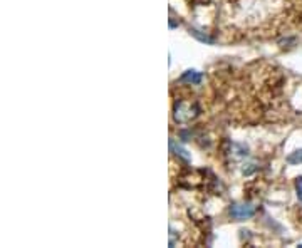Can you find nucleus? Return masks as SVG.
Wrapping results in <instances>:
<instances>
[{
	"label": "nucleus",
	"instance_id": "nucleus-1",
	"mask_svg": "<svg viewBox=\"0 0 302 248\" xmlns=\"http://www.w3.org/2000/svg\"><path fill=\"white\" fill-rule=\"evenodd\" d=\"M198 116V108L191 103H180L175 106V121L178 123H186Z\"/></svg>",
	"mask_w": 302,
	"mask_h": 248
},
{
	"label": "nucleus",
	"instance_id": "nucleus-2",
	"mask_svg": "<svg viewBox=\"0 0 302 248\" xmlns=\"http://www.w3.org/2000/svg\"><path fill=\"white\" fill-rule=\"evenodd\" d=\"M228 213H230V216L233 220L242 221V220L252 218V216L255 215V208L248 203H237V205H232V207L228 208Z\"/></svg>",
	"mask_w": 302,
	"mask_h": 248
},
{
	"label": "nucleus",
	"instance_id": "nucleus-3",
	"mask_svg": "<svg viewBox=\"0 0 302 248\" xmlns=\"http://www.w3.org/2000/svg\"><path fill=\"white\" fill-rule=\"evenodd\" d=\"M203 79V74L198 71H186L183 72V76L180 77L181 82H186V84H191V86H196V84H200Z\"/></svg>",
	"mask_w": 302,
	"mask_h": 248
},
{
	"label": "nucleus",
	"instance_id": "nucleus-4",
	"mask_svg": "<svg viewBox=\"0 0 302 248\" xmlns=\"http://www.w3.org/2000/svg\"><path fill=\"white\" fill-rule=\"evenodd\" d=\"M170 147H171V151H173L176 156L183 158L185 161H190V155H188V151H185L180 144H176V141H175V139H170Z\"/></svg>",
	"mask_w": 302,
	"mask_h": 248
},
{
	"label": "nucleus",
	"instance_id": "nucleus-5",
	"mask_svg": "<svg viewBox=\"0 0 302 248\" xmlns=\"http://www.w3.org/2000/svg\"><path fill=\"white\" fill-rule=\"evenodd\" d=\"M285 161H287L289 165H300V163H302V150H297V151L290 153Z\"/></svg>",
	"mask_w": 302,
	"mask_h": 248
},
{
	"label": "nucleus",
	"instance_id": "nucleus-6",
	"mask_svg": "<svg viewBox=\"0 0 302 248\" xmlns=\"http://www.w3.org/2000/svg\"><path fill=\"white\" fill-rule=\"evenodd\" d=\"M190 32H191V35L196 37V39L202 40V42H207V44H212L213 42L212 37H208L207 34H200V30H196V29H190Z\"/></svg>",
	"mask_w": 302,
	"mask_h": 248
},
{
	"label": "nucleus",
	"instance_id": "nucleus-7",
	"mask_svg": "<svg viewBox=\"0 0 302 248\" xmlns=\"http://www.w3.org/2000/svg\"><path fill=\"white\" fill-rule=\"evenodd\" d=\"M295 191H297V198L302 202V176L297 178V181H295Z\"/></svg>",
	"mask_w": 302,
	"mask_h": 248
}]
</instances>
